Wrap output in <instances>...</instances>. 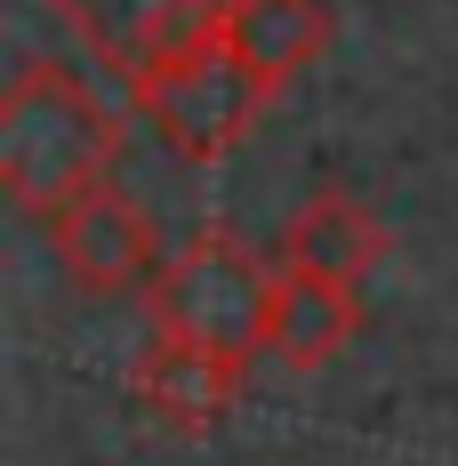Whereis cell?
<instances>
[{
    "instance_id": "obj_5",
    "label": "cell",
    "mask_w": 458,
    "mask_h": 466,
    "mask_svg": "<svg viewBox=\"0 0 458 466\" xmlns=\"http://www.w3.org/2000/svg\"><path fill=\"white\" fill-rule=\"evenodd\" d=\"M226 8L233 0H56L65 33L89 48L121 89H137L161 56L226 33Z\"/></svg>"
},
{
    "instance_id": "obj_7",
    "label": "cell",
    "mask_w": 458,
    "mask_h": 466,
    "mask_svg": "<svg viewBox=\"0 0 458 466\" xmlns=\"http://www.w3.org/2000/svg\"><path fill=\"white\" fill-rule=\"evenodd\" d=\"M354 338H362V298H354V281H330V274H298V266H281L266 354H281L290 370H330Z\"/></svg>"
},
{
    "instance_id": "obj_2",
    "label": "cell",
    "mask_w": 458,
    "mask_h": 466,
    "mask_svg": "<svg viewBox=\"0 0 458 466\" xmlns=\"http://www.w3.org/2000/svg\"><path fill=\"white\" fill-rule=\"evenodd\" d=\"M274 289H281V266H266L241 233L209 226V233H193L185 249H169V266L145 289V314H153L161 338L209 346V354H233V362H258L266 329H274Z\"/></svg>"
},
{
    "instance_id": "obj_9",
    "label": "cell",
    "mask_w": 458,
    "mask_h": 466,
    "mask_svg": "<svg viewBox=\"0 0 458 466\" xmlns=\"http://www.w3.org/2000/svg\"><path fill=\"white\" fill-rule=\"evenodd\" d=\"M378 258H386V226L370 218L354 193H314V201L281 226V266H298V274L362 281Z\"/></svg>"
},
{
    "instance_id": "obj_4",
    "label": "cell",
    "mask_w": 458,
    "mask_h": 466,
    "mask_svg": "<svg viewBox=\"0 0 458 466\" xmlns=\"http://www.w3.org/2000/svg\"><path fill=\"white\" fill-rule=\"evenodd\" d=\"M48 249H56V266L81 281V289H97V298L153 289V274L169 266L161 226H153L145 201H129L121 186H97V193H81L73 209H56V218H48Z\"/></svg>"
},
{
    "instance_id": "obj_3",
    "label": "cell",
    "mask_w": 458,
    "mask_h": 466,
    "mask_svg": "<svg viewBox=\"0 0 458 466\" xmlns=\"http://www.w3.org/2000/svg\"><path fill=\"white\" fill-rule=\"evenodd\" d=\"M129 105L161 129V145H169L178 161H193V169H201V161H226L233 145L258 129V113L274 105V89H266V81L233 56L226 33H209V41L161 56L137 89H129Z\"/></svg>"
},
{
    "instance_id": "obj_6",
    "label": "cell",
    "mask_w": 458,
    "mask_h": 466,
    "mask_svg": "<svg viewBox=\"0 0 458 466\" xmlns=\"http://www.w3.org/2000/svg\"><path fill=\"white\" fill-rule=\"evenodd\" d=\"M241 370H249V362H233V354H209V346H185V338H161V329H153V346H145L137 370H129V402H137L153 426H169V434H209V426L233 410Z\"/></svg>"
},
{
    "instance_id": "obj_8",
    "label": "cell",
    "mask_w": 458,
    "mask_h": 466,
    "mask_svg": "<svg viewBox=\"0 0 458 466\" xmlns=\"http://www.w3.org/2000/svg\"><path fill=\"white\" fill-rule=\"evenodd\" d=\"M226 41L266 89H290L321 48H330V8L321 0H233Z\"/></svg>"
},
{
    "instance_id": "obj_1",
    "label": "cell",
    "mask_w": 458,
    "mask_h": 466,
    "mask_svg": "<svg viewBox=\"0 0 458 466\" xmlns=\"http://www.w3.org/2000/svg\"><path fill=\"white\" fill-rule=\"evenodd\" d=\"M121 113L113 96L97 89L89 73L56 65V56H33L8 89H0V186L16 209L33 218H56L73 209L81 193L113 186V161H121Z\"/></svg>"
}]
</instances>
